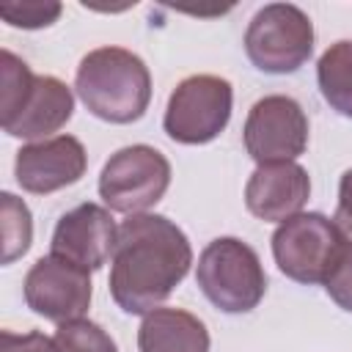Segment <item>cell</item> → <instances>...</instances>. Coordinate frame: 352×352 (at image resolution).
Returning <instances> with one entry per match:
<instances>
[{"mask_svg":"<svg viewBox=\"0 0 352 352\" xmlns=\"http://www.w3.org/2000/svg\"><path fill=\"white\" fill-rule=\"evenodd\" d=\"M0 234H3V264L16 261L19 256L28 253L30 239H33V217L25 201H19L14 192L0 195Z\"/></svg>","mask_w":352,"mask_h":352,"instance_id":"16","label":"cell"},{"mask_svg":"<svg viewBox=\"0 0 352 352\" xmlns=\"http://www.w3.org/2000/svg\"><path fill=\"white\" fill-rule=\"evenodd\" d=\"M170 187L168 157L146 143L124 146L104 162L99 173V195L110 212L140 214L151 209Z\"/></svg>","mask_w":352,"mask_h":352,"instance_id":"5","label":"cell"},{"mask_svg":"<svg viewBox=\"0 0 352 352\" xmlns=\"http://www.w3.org/2000/svg\"><path fill=\"white\" fill-rule=\"evenodd\" d=\"M52 341H55V352H118L110 333L91 319H74L58 324Z\"/></svg>","mask_w":352,"mask_h":352,"instance_id":"17","label":"cell"},{"mask_svg":"<svg viewBox=\"0 0 352 352\" xmlns=\"http://www.w3.org/2000/svg\"><path fill=\"white\" fill-rule=\"evenodd\" d=\"M195 283L223 314H248L267 292V275L258 253L236 236H217L204 248Z\"/></svg>","mask_w":352,"mask_h":352,"instance_id":"3","label":"cell"},{"mask_svg":"<svg viewBox=\"0 0 352 352\" xmlns=\"http://www.w3.org/2000/svg\"><path fill=\"white\" fill-rule=\"evenodd\" d=\"M333 223L341 231V236L352 242V168L338 182V206H336Z\"/></svg>","mask_w":352,"mask_h":352,"instance_id":"21","label":"cell"},{"mask_svg":"<svg viewBox=\"0 0 352 352\" xmlns=\"http://www.w3.org/2000/svg\"><path fill=\"white\" fill-rule=\"evenodd\" d=\"M72 113H74L72 88L52 74H36L19 107L3 118V129L11 138L38 143L47 140L60 126H66Z\"/></svg>","mask_w":352,"mask_h":352,"instance_id":"13","label":"cell"},{"mask_svg":"<svg viewBox=\"0 0 352 352\" xmlns=\"http://www.w3.org/2000/svg\"><path fill=\"white\" fill-rule=\"evenodd\" d=\"M0 352H55V341L44 333H0Z\"/></svg>","mask_w":352,"mask_h":352,"instance_id":"20","label":"cell"},{"mask_svg":"<svg viewBox=\"0 0 352 352\" xmlns=\"http://www.w3.org/2000/svg\"><path fill=\"white\" fill-rule=\"evenodd\" d=\"M192 264L187 234L165 214H129L118 226L110 294L124 314L146 316L173 294Z\"/></svg>","mask_w":352,"mask_h":352,"instance_id":"1","label":"cell"},{"mask_svg":"<svg viewBox=\"0 0 352 352\" xmlns=\"http://www.w3.org/2000/svg\"><path fill=\"white\" fill-rule=\"evenodd\" d=\"M60 3L52 0H22V3H3L0 6V16L14 25V28H25V30H38L52 25L60 16Z\"/></svg>","mask_w":352,"mask_h":352,"instance_id":"18","label":"cell"},{"mask_svg":"<svg viewBox=\"0 0 352 352\" xmlns=\"http://www.w3.org/2000/svg\"><path fill=\"white\" fill-rule=\"evenodd\" d=\"M74 91L96 118L107 124H132L148 110L151 74L132 50L99 47L80 60Z\"/></svg>","mask_w":352,"mask_h":352,"instance_id":"2","label":"cell"},{"mask_svg":"<svg viewBox=\"0 0 352 352\" xmlns=\"http://www.w3.org/2000/svg\"><path fill=\"white\" fill-rule=\"evenodd\" d=\"M140 352H209L206 324L182 308H154L138 330Z\"/></svg>","mask_w":352,"mask_h":352,"instance_id":"14","label":"cell"},{"mask_svg":"<svg viewBox=\"0 0 352 352\" xmlns=\"http://www.w3.org/2000/svg\"><path fill=\"white\" fill-rule=\"evenodd\" d=\"M88 154L74 135H55L38 143H28L16 151L14 176L22 190L33 195H50L85 176Z\"/></svg>","mask_w":352,"mask_h":352,"instance_id":"10","label":"cell"},{"mask_svg":"<svg viewBox=\"0 0 352 352\" xmlns=\"http://www.w3.org/2000/svg\"><path fill=\"white\" fill-rule=\"evenodd\" d=\"M324 292L327 297L352 314V242L344 239V248L336 258V264L330 267L327 278H324Z\"/></svg>","mask_w":352,"mask_h":352,"instance_id":"19","label":"cell"},{"mask_svg":"<svg viewBox=\"0 0 352 352\" xmlns=\"http://www.w3.org/2000/svg\"><path fill=\"white\" fill-rule=\"evenodd\" d=\"M245 52L258 72L292 74L314 52V22L292 3H270L245 30Z\"/></svg>","mask_w":352,"mask_h":352,"instance_id":"4","label":"cell"},{"mask_svg":"<svg viewBox=\"0 0 352 352\" xmlns=\"http://www.w3.org/2000/svg\"><path fill=\"white\" fill-rule=\"evenodd\" d=\"M311 198L308 170L297 162L258 165L245 184V206L264 223H283L302 212Z\"/></svg>","mask_w":352,"mask_h":352,"instance_id":"12","label":"cell"},{"mask_svg":"<svg viewBox=\"0 0 352 352\" xmlns=\"http://www.w3.org/2000/svg\"><path fill=\"white\" fill-rule=\"evenodd\" d=\"M118 242V226L110 217V209L99 204H80L66 212L52 231V256H60L88 272L102 270L113 258Z\"/></svg>","mask_w":352,"mask_h":352,"instance_id":"11","label":"cell"},{"mask_svg":"<svg viewBox=\"0 0 352 352\" xmlns=\"http://www.w3.org/2000/svg\"><path fill=\"white\" fill-rule=\"evenodd\" d=\"M25 302L33 314L66 324L82 319L91 305V275L88 270L60 258V256H41L25 275Z\"/></svg>","mask_w":352,"mask_h":352,"instance_id":"9","label":"cell"},{"mask_svg":"<svg viewBox=\"0 0 352 352\" xmlns=\"http://www.w3.org/2000/svg\"><path fill=\"white\" fill-rule=\"evenodd\" d=\"M322 99L344 118H352V41L330 44L316 63Z\"/></svg>","mask_w":352,"mask_h":352,"instance_id":"15","label":"cell"},{"mask_svg":"<svg viewBox=\"0 0 352 352\" xmlns=\"http://www.w3.org/2000/svg\"><path fill=\"white\" fill-rule=\"evenodd\" d=\"M234 91L226 77L192 74L184 77L165 107V135L182 146H201L214 140L231 118Z\"/></svg>","mask_w":352,"mask_h":352,"instance_id":"6","label":"cell"},{"mask_svg":"<svg viewBox=\"0 0 352 352\" xmlns=\"http://www.w3.org/2000/svg\"><path fill=\"white\" fill-rule=\"evenodd\" d=\"M341 248V231L319 212H300L283 220L272 234V256L278 270L305 286L324 283Z\"/></svg>","mask_w":352,"mask_h":352,"instance_id":"7","label":"cell"},{"mask_svg":"<svg viewBox=\"0 0 352 352\" xmlns=\"http://www.w3.org/2000/svg\"><path fill=\"white\" fill-rule=\"evenodd\" d=\"M242 138L256 165L294 162L308 148V116L292 96L270 94L250 107Z\"/></svg>","mask_w":352,"mask_h":352,"instance_id":"8","label":"cell"}]
</instances>
